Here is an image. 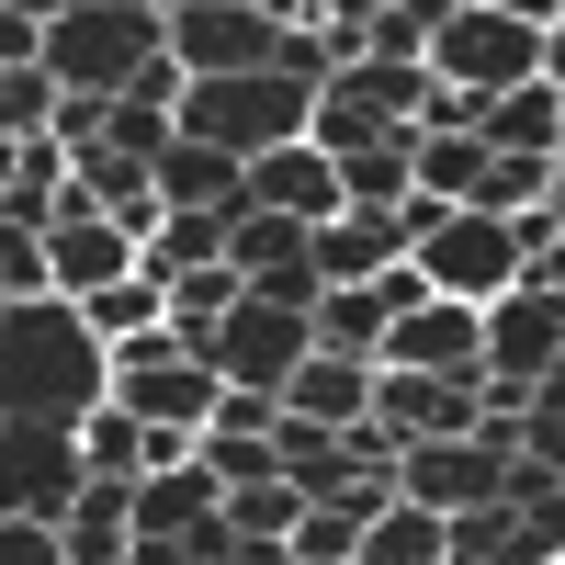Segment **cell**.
<instances>
[{
    "label": "cell",
    "instance_id": "cell-1",
    "mask_svg": "<svg viewBox=\"0 0 565 565\" xmlns=\"http://www.w3.org/2000/svg\"><path fill=\"white\" fill-rule=\"evenodd\" d=\"M103 396H114V362H103L79 306L45 295V306L0 317V430H68L79 441V418Z\"/></svg>",
    "mask_w": 565,
    "mask_h": 565
},
{
    "label": "cell",
    "instance_id": "cell-2",
    "mask_svg": "<svg viewBox=\"0 0 565 565\" xmlns=\"http://www.w3.org/2000/svg\"><path fill=\"white\" fill-rule=\"evenodd\" d=\"M159 45H170L159 0H57L45 12V79H57V103H125Z\"/></svg>",
    "mask_w": 565,
    "mask_h": 565
},
{
    "label": "cell",
    "instance_id": "cell-3",
    "mask_svg": "<svg viewBox=\"0 0 565 565\" xmlns=\"http://www.w3.org/2000/svg\"><path fill=\"white\" fill-rule=\"evenodd\" d=\"M543 79V0H441L430 12V90L498 103Z\"/></svg>",
    "mask_w": 565,
    "mask_h": 565
},
{
    "label": "cell",
    "instance_id": "cell-4",
    "mask_svg": "<svg viewBox=\"0 0 565 565\" xmlns=\"http://www.w3.org/2000/svg\"><path fill=\"white\" fill-rule=\"evenodd\" d=\"M306 125H317V90L282 79V68H260V79H193V90H181V136L215 148V159H238V170H260L271 148H295Z\"/></svg>",
    "mask_w": 565,
    "mask_h": 565
},
{
    "label": "cell",
    "instance_id": "cell-5",
    "mask_svg": "<svg viewBox=\"0 0 565 565\" xmlns=\"http://www.w3.org/2000/svg\"><path fill=\"white\" fill-rule=\"evenodd\" d=\"M407 260H418V282H430L441 306H476V317H487L498 295H521V282H532L521 238H509L498 215H476V204H452V215H430V238H418Z\"/></svg>",
    "mask_w": 565,
    "mask_h": 565
},
{
    "label": "cell",
    "instance_id": "cell-6",
    "mask_svg": "<svg viewBox=\"0 0 565 565\" xmlns=\"http://www.w3.org/2000/svg\"><path fill=\"white\" fill-rule=\"evenodd\" d=\"M170 68L181 79H260V68H282V0H170Z\"/></svg>",
    "mask_w": 565,
    "mask_h": 565
},
{
    "label": "cell",
    "instance_id": "cell-7",
    "mask_svg": "<svg viewBox=\"0 0 565 565\" xmlns=\"http://www.w3.org/2000/svg\"><path fill=\"white\" fill-rule=\"evenodd\" d=\"M509 463H521V452H498V441H407L396 452V498L430 509V521H463V509L509 498Z\"/></svg>",
    "mask_w": 565,
    "mask_h": 565
},
{
    "label": "cell",
    "instance_id": "cell-8",
    "mask_svg": "<svg viewBox=\"0 0 565 565\" xmlns=\"http://www.w3.org/2000/svg\"><path fill=\"white\" fill-rule=\"evenodd\" d=\"M306 351H317V328H306L295 306H260V295H249L238 317L215 328V351H204V362H215V385H238V396H282Z\"/></svg>",
    "mask_w": 565,
    "mask_h": 565
},
{
    "label": "cell",
    "instance_id": "cell-9",
    "mask_svg": "<svg viewBox=\"0 0 565 565\" xmlns=\"http://www.w3.org/2000/svg\"><path fill=\"white\" fill-rule=\"evenodd\" d=\"M565 362V295H543V282H521V295L487 306V385L509 396H543Z\"/></svg>",
    "mask_w": 565,
    "mask_h": 565
},
{
    "label": "cell",
    "instance_id": "cell-10",
    "mask_svg": "<svg viewBox=\"0 0 565 565\" xmlns=\"http://www.w3.org/2000/svg\"><path fill=\"white\" fill-rule=\"evenodd\" d=\"M79 487H90V463H79L68 430H0V521H45L57 532L79 509Z\"/></svg>",
    "mask_w": 565,
    "mask_h": 565
},
{
    "label": "cell",
    "instance_id": "cell-11",
    "mask_svg": "<svg viewBox=\"0 0 565 565\" xmlns=\"http://www.w3.org/2000/svg\"><path fill=\"white\" fill-rule=\"evenodd\" d=\"M125 271H136V238H125L114 215H90V204L68 193V204H57V226H45V295H57V306H90V295H114Z\"/></svg>",
    "mask_w": 565,
    "mask_h": 565
},
{
    "label": "cell",
    "instance_id": "cell-12",
    "mask_svg": "<svg viewBox=\"0 0 565 565\" xmlns=\"http://www.w3.org/2000/svg\"><path fill=\"white\" fill-rule=\"evenodd\" d=\"M385 373H441V385H487V317L476 306H418L385 328Z\"/></svg>",
    "mask_w": 565,
    "mask_h": 565
},
{
    "label": "cell",
    "instance_id": "cell-13",
    "mask_svg": "<svg viewBox=\"0 0 565 565\" xmlns=\"http://www.w3.org/2000/svg\"><path fill=\"white\" fill-rule=\"evenodd\" d=\"M373 418H385L396 441H476L487 385H441V373H385L373 362Z\"/></svg>",
    "mask_w": 565,
    "mask_h": 565
},
{
    "label": "cell",
    "instance_id": "cell-14",
    "mask_svg": "<svg viewBox=\"0 0 565 565\" xmlns=\"http://www.w3.org/2000/svg\"><path fill=\"white\" fill-rule=\"evenodd\" d=\"M215 362H148V373H114V407L125 418H148V430H181V441H204L215 430Z\"/></svg>",
    "mask_w": 565,
    "mask_h": 565
},
{
    "label": "cell",
    "instance_id": "cell-15",
    "mask_svg": "<svg viewBox=\"0 0 565 565\" xmlns=\"http://www.w3.org/2000/svg\"><path fill=\"white\" fill-rule=\"evenodd\" d=\"M282 418H295V430H362V418H373V362L306 351L295 385H282Z\"/></svg>",
    "mask_w": 565,
    "mask_h": 565
},
{
    "label": "cell",
    "instance_id": "cell-16",
    "mask_svg": "<svg viewBox=\"0 0 565 565\" xmlns=\"http://www.w3.org/2000/svg\"><path fill=\"white\" fill-rule=\"evenodd\" d=\"M249 204H260V215H295V226L351 215V204H340V159H317L306 136H295V148H271V159L249 170Z\"/></svg>",
    "mask_w": 565,
    "mask_h": 565
},
{
    "label": "cell",
    "instance_id": "cell-17",
    "mask_svg": "<svg viewBox=\"0 0 565 565\" xmlns=\"http://www.w3.org/2000/svg\"><path fill=\"white\" fill-rule=\"evenodd\" d=\"M148 181H159V215H238V204H249V170L215 159V148H193V136H181Z\"/></svg>",
    "mask_w": 565,
    "mask_h": 565
},
{
    "label": "cell",
    "instance_id": "cell-18",
    "mask_svg": "<svg viewBox=\"0 0 565 565\" xmlns=\"http://www.w3.org/2000/svg\"><path fill=\"white\" fill-rule=\"evenodd\" d=\"M487 159H565V90H498V103H487Z\"/></svg>",
    "mask_w": 565,
    "mask_h": 565
},
{
    "label": "cell",
    "instance_id": "cell-19",
    "mask_svg": "<svg viewBox=\"0 0 565 565\" xmlns=\"http://www.w3.org/2000/svg\"><path fill=\"white\" fill-rule=\"evenodd\" d=\"M57 543H68V565H125V554H136V487L90 476V487H79V509L57 521Z\"/></svg>",
    "mask_w": 565,
    "mask_h": 565
},
{
    "label": "cell",
    "instance_id": "cell-20",
    "mask_svg": "<svg viewBox=\"0 0 565 565\" xmlns=\"http://www.w3.org/2000/svg\"><path fill=\"white\" fill-rule=\"evenodd\" d=\"M295 521H306V487H238V498H226V532H238L249 565H282Z\"/></svg>",
    "mask_w": 565,
    "mask_h": 565
},
{
    "label": "cell",
    "instance_id": "cell-21",
    "mask_svg": "<svg viewBox=\"0 0 565 565\" xmlns=\"http://www.w3.org/2000/svg\"><path fill=\"white\" fill-rule=\"evenodd\" d=\"M407 181L430 204H476V181H487V136H418L407 148Z\"/></svg>",
    "mask_w": 565,
    "mask_h": 565
},
{
    "label": "cell",
    "instance_id": "cell-22",
    "mask_svg": "<svg viewBox=\"0 0 565 565\" xmlns=\"http://www.w3.org/2000/svg\"><path fill=\"white\" fill-rule=\"evenodd\" d=\"M317 351H340V362H385V306H373V282H351V295H317Z\"/></svg>",
    "mask_w": 565,
    "mask_h": 565
},
{
    "label": "cell",
    "instance_id": "cell-23",
    "mask_svg": "<svg viewBox=\"0 0 565 565\" xmlns=\"http://www.w3.org/2000/svg\"><path fill=\"white\" fill-rule=\"evenodd\" d=\"M362 565H452V521H430V509H385V521L362 532Z\"/></svg>",
    "mask_w": 565,
    "mask_h": 565
},
{
    "label": "cell",
    "instance_id": "cell-24",
    "mask_svg": "<svg viewBox=\"0 0 565 565\" xmlns=\"http://www.w3.org/2000/svg\"><path fill=\"white\" fill-rule=\"evenodd\" d=\"M79 463H90V476H114V487H136V476H148V418H125V407L103 396V407L79 418Z\"/></svg>",
    "mask_w": 565,
    "mask_h": 565
},
{
    "label": "cell",
    "instance_id": "cell-25",
    "mask_svg": "<svg viewBox=\"0 0 565 565\" xmlns=\"http://www.w3.org/2000/svg\"><path fill=\"white\" fill-rule=\"evenodd\" d=\"M79 317H90V340H103V351H114V340H148V328H170V295H159V282H148V271H125V282H114V295H90Z\"/></svg>",
    "mask_w": 565,
    "mask_h": 565
},
{
    "label": "cell",
    "instance_id": "cell-26",
    "mask_svg": "<svg viewBox=\"0 0 565 565\" xmlns=\"http://www.w3.org/2000/svg\"><path fill=\"white\" fill-rule=\"evenodd\" d=\"M57 79L45 68H0V148H34V136H57Z\"/></svg>",
    "mask_w": 565,
    "mask_h": 565
},
{
    "label": "cell",
    "instance_id": "cell-27",
    "mask_svg": "<svg viewBox=\"0 0 565 565\" xmlns=\"http://www.w3.org/2000/svg\"><path fill=\"white\" fill-rule=\"evenodd\" d=\"M554 204V159H487V181H476V215H543Z\"/></svg>",
    "mask_w": 565,
    "mask_h": 565
},
{
    "label": "cell",
    "instance_id": "cell-28",
    "mask_svg": "<svg viewBox=\"0 0 565 565\" xmlns=\"http://www.w3.org/2000/svg\"><path fill=\"white\" fill-rule=\"evenodd\" d=\"M204 476H215V498L282 487V452H271V441H238V430H204Z\"/></svg>",
    "mask_w": 565,
    "mask_h": 565
},
{
    "label": "cell",
    "instance_id": "cell-29",
    "mask_svg": "<svg viewBox=\"0 0 565 565\" xmlns=\"http://www.w3.org/2000/svg\"><path fill=\"white\" fill-rule=\"evenodd\" d=\"M282 565H362V521L306 498V521H295V543H282Z\"/></svg>",
    "mask_w": 565,
    "mask_h": 565
},
{
    "label": "cell",
    "instance_id": "cell-30",
    "mask_svg": "<svg viewBox=\"0 0 565 565\" xmlns=\"http://www.w3.org/2000/svg\"><path fill=\"white\" fill-rule=\"evenodd\" d=\"M0 306H45V238L0 215Z\"/></svg>",
    "mask_w": 565,
    "mask_h": 565
},
{
    "label": "cell",
    "instance_id": "cell-31",
    "mask_svg": "<svg viewBox=\"0 0 565 565\" xmlns=\"http://www.w3.org/2000/svg\"><path fill=\"white\" fill-rule=\"evenodd\" d=\"M0 68H45V12L34 0H0Z\"/></svg>",
    "mask_w": 565,
    "mask_h": 565
},
{
    "label": "cell",
    "instance_id": "cell-32",
    "mask_svg": "<svg viewBox=\"0 0 565 565\" xmlns=\"http://www.w3.org/2000/svg\"><path fill=\"white\" fill-rule=\"evenodd\" d=\"M521 463H543L565 487V407H521Z\"/></svg>",
    "mask_w": 565,
    "mask_h": 565
},
{
    "label": "cell",
    "instance_id": "cell-33",
    "mask_svg": "<svg viewBox=\"0 0 565 565\" xmlns=\"http://www.w3.org/2000/svg\"><path fill=\"white\" fill-rule=\"evenodd\" d=\"M0 565H68V543L45 521H0Z\"/></svg>",
    "mask_w": 565,
    "mask_h": 565
},
{
    "label": "cell",
    "instance_id": "cell-34",
    "mask_svg": "<svg viewBox=\"0 0 565 565\" xmlns=\"http://www.w3.org/2000/svg\"><path fill=\"white\" fill-rule=\"evenodd\" d=\"M373 306H385V328L430 306V282H418V260H396V271H373Z\"/></svg>",
    "mask_w": 565,
    "mask_h": 565
},
{
    "label": "cell",
    "instance_id": "cell-35",
    "mask_svg": "<svg viewBox=\"0 0 565 565\" xmlns=\"http://www.w3.org/2000/svg\"><path fill=\"white\" fill-rule=\"evenodd\" d=\"M543 90H565V12L543 0Z\"/></svg>",
    "mask_w": 565,
    "mask_h": 565
},
{
    "label": "cell",
    "instance_id": "cell-36",
    "mask_svg": "<svg viewBox=\"0 0 565 565\" xmlns=\"http://www.w3.org/2000/svg\"><path fill=\"white\" fill-rule=\"evenodd\" d=\"M532 282H543V295H565V226H554V249L532 260Z\"/></svg>",
    "mask_w": 565,
    "mask_h": 565
},
{
    "label": "cell",
    "instance_id": "cell-37",
    "mask_svg": "<svg viewBox=\"0 0 565 565\" xmlns=\"http://www.w3.org/2000/svg\"><path fill=\"white\" fill-rule=\"evenodd\" d=\"M554 226H565V159H554Z\"/></svg>",
    "mask_w": 565,
    "mask_h": 565
},
{
    "label": "cell",
    "instance_id": "cell-38",
    "mask_svg": "<svg viewBox=\"0 0 565 565\" xmlns=\"http://www.w3.org/2000/svg\"><path fill=\"white\" fill-rule=\"evenodd\" d=\"M226 565H249V554H226Z\"/></svg>",
    "mask_w": 565,
    "mask_h": 565
},
{
    "label": "cell",
    "instance_id": "cell-39",
    "mask_svg": "<svg viewBox=\"0 0 565 565\" xmlns=\"http://www.w3.org/2000/svg\"><path fill=\"white\" fill-rule=\"evenodd\" d=\"M554 565H565V554H554Z\"/></svg>",
    "mask_w": 565,
    "mask_h": 565
}]
</instances>
